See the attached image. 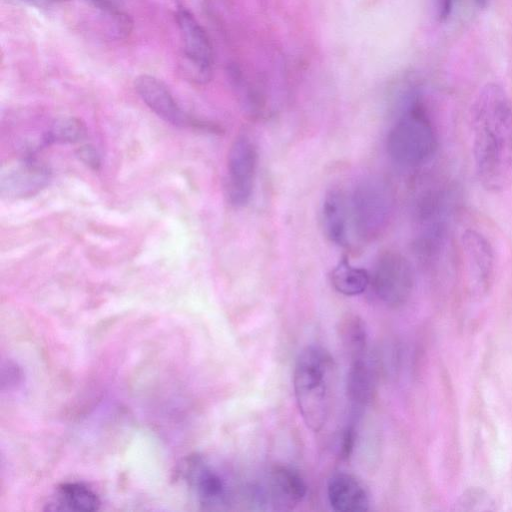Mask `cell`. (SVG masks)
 Returning a JSON list of instances; mask_svg holds the SVG:
<instances>
[{
  "label": "cell",
  "mask_w": 512,
  "mask_h": 512,
  "mask_svg": "<svg viewBox=\"0 0 512 512\" xmlns=\"http://www.w3.org/2000/svg\"><path fill=\"white\" fill-rule=\"evenodd\" d=\"M437 144V134L428 115L418 103H412L390 129L386 147L395 162L412 167L427 162Z\"/></svg>",
  "instance_id": "3957f363"
},
{
  "label": "cell",
  "mask_w": 512,
  "mask_h": 512,
  "mask_svg": "<svg viewBox=\"0 0 512 512\" xmlns=\"http://www.w3.org/2000/svg\"><path fill=\"white\" fill-rule=\"evenodd\" d=\"M327 497L331 508L338 512L367 511L370 505L369 494L363 483L345 472L330 477Z\"/></svg>",
  "instance_id": "7c38bea8"
},
{
  "label": "cell",
  "mask_w": 512,
  "mask_h": 512,
  "mask_svg": "<svg viewBox=\"0 0 512 512\" xmlns=\"http://www.w3.org/2000/svg\"><path fill=\"white\" fill-rule=\"evenodd\" d=\"M96 8L103 12H113L119 10L123 0H88Z\"/></svg>",
  "instance_id": "603a6c76"
},
{
  "label": "cell",
  "mask_w": 512,
  "mask_h": 512,
  "mask_svg": "<svg viewBox=\"0 0 512 512\" xmlns=\"http://www.w3.org/2000/svg\"><path fill=\"white\" fill-rule=\"evenodd\" d=\"M79 156L86 164L93 168H97L100 164L97 152L90 146L80 148Z\"/></svg>",
  "instance_id": "7402d4cb"
},
{
  "label": "cell",
  "mask_w": 512,
  "mask_h": 512,
  "mask_svg": "<svg viewBox=\"0 0 512 512\" xmlns=\"http://www.w3.org/2000/svg\"><path fill=\"white\" fill-rule=\"evenodd\" d=\"M472 150L477 178L491 193L512 185V103L497 84L478 93L472 107Z\"/></svg>",
  "instance_id": "6da1fadb"
},
{
  "label": "cell",
  "mask_w": 512,
  "mask_h": 512,
  "mask_svg": "<svg viewBox=\"0 0 512 512\" xmlns=\"http://www.w3.org/2000/svg\"><path fill=\"white\" fill-rule=\"evenodd\" d=\"M9 1H13V2H20V3H26V4H28V0H9Z\"/></svg>",
  "instance_id": "484cf974"
},
{
  "label": "cell",
  "mask_w": 512,
  "mask_h": 512,
  "mask_svg": "<svg viewBox=\"0 0 512 512\" xmlns=\"http://www.w3.org/2000/svg\"><path fill=\"white\" fill-rule=\"evenodd\" d=\"M355 439V426L354 424H350L349 426H347L342 436L340 455L343 459H347L348 457H350L354 448Z\"/></svg>",
  "instance_id": "ffe728a7"
},
{
  "label": "cell",
  "mask_w": 512,
  "mask_h": 512,
  "mask_svg": "<svg viewBox=\"0 0 512 512\" xmlns=\"http://www.w3.org/2000/svg\"><path fill=\"white\" fill-rule=\"evenodd\" d=\"M372 394V376L365 357L351 360L347 375V395L352 408L359 413Z\"/></svg>",
  "instance_id": "2e32d148"
},
{
  "label": "cell",
  "mask_w": 512,
  "mask_h": 512,
  "mask_svg": "<svg viewBox=\"0 0 512 512\" xmlns=\"http://www.w3.org/2000/svg\"><path fill=\"white\" fill-rule=\"evenodd\" d=\"M340 337L350 359L365 357L367 330L364 321L357 315H349L340 325Z\"/></svg>",
  "instance_id": "ac0fdd59"
},
{
  "label": "cell",
  "mask_w": 512,
  "mask_h": 512,
  "mask_svg": "<svg viewBox=\"0 0 512 512\" xmlns=\"http://www.w3.org/2000/svg\"><path fill=\"white\" fill-rule=\"evenodd\" d=\"M473 1H474V3H475L478 7L483 8V7H485V6H486V4H487V1H488V0H473Z\"/></svg>",
  "instance_id": "d4e9b609"
},
{
  "label": "cell",
  "mask_w": 512,
  "mask_h": 512,
  "mask_svg": "<svg viewBox=\"0 0 512 512\" xmlns=\"http://www.w3.org/2000/svg\"><path fill=\"white\" fill-rule=\"evenodd\" d=\"M307 493V485L301 474L286 465L272 466L264 482L254 491L259 505L272 510L285 511L295 508Z\"/></svg>",
  "instance_id": "9c48e42d"
},
{
  "label": "cell",
  "mask_w": 512,
  "mask_h": 512,
  "mask_svg": "<svg viewBox=\"0 0 512 512\" xmlns=\"http://www.w3.org/2000/svg\"><path fill=\"white\" fill-rule=\"evenodd\" d=\"M86 135L84 124L77 118L57 119L44 136L46 143H74Z\"/></svg>",
  "instance_id": "d6986e66"
},
{
  "label": "cell",
  "mask_w": 512,
  "mask_h": 512,
  "mask_svg": "<svg viewBox=\"0 0 512 512\" xmlns=\"http://www.w3.org/2000/svg\"><path fill=\"white\" fill-rule=\"evenodd\" d=\"M330 281L338 293L345 296H356L367 289L371 278L365 269L355 267L346 259H342L332 269Z\"/></svg>",
  "instance_id": "e0dca14e"
},
{
  "label": "cell",
  "mask_w": 512,
  "mask_h": 512,
  "mask_svg": "<svg viewBox=\"0 0 512 512\" xmlns=\"http://www.w3.org/2000/svg\"><path fill=\"white\" fill-rule=\"evenodd\" d=\"M333 376V358L323 347L309 345L298 355L293 371L294 396L304 423L314 432L329 418Z\"/></svg>",
  "instance_id": "7a4b0ae2"
},
{
  "label": "cell",
  "mask_w": 512,
  "mask_h": 512,
  "mask_svg": "<svg viewBox=\"0 0 512 512\" xmlns=\"http://www.w3.org/2000/svg\"><path fill=\"white\" fill-rule=\"evenodd\" d=\"M71 0H28V4L39 8L47 7L52 4L63 3Z\"/></svg>",
  "instance_id": "cb8c5ba5"
},
{
  "label": "cell",
  "mask_w": 512,
  "mask_h": 512,
  "mask_svg": "<svg viewBox=\"0 0 512 512\" xmlns=\"http://www.w3.org/2000/svg\"><path fill=\"white\" fill-rule=\"evenodd\" d=\"M183 479L198 504L205 510H226L232 502V488L224 473L208 458L192 455L182 468Z\"/></svg>",
  "instance_id": "5b68a950"
},
{
  "label": "cell",
  "mask_w": 512,
  "mask_h": 512,
  "mask_svg": "<svg viewBox=\"0 0 512 512\" xmlns=\"http://www.w3.org/2000/svg\"><path fill=\"white\" fill-rule=\"evenodd\" d=\"M98 495L82 483H64L55 491L47 509L52 511L90 512L100 507Z\"/></svg>",
  "instance_id": "5bb4252c"
},
{
  "label": "cell",
  "mask_w": 512,
  "mask_h": 512,
  "mask_svg": "<svg viewBox=\"0 0 512 512\" xmlns=\"http://www.w3.org/2000/svg\"><path fill=\"white\" fill-rule=\"evenodd\" d=\"M321 214L326 237L337 245H345L348 213L344 194L338 189L329 190L324 196Z\"/></svg>",
  "instance_id": "9a60e30c"
},
{
  "label": "cell",
  "mask_w": 512,
  "mask_h": 512,
  "mask_svg": "<svg viewBox=\"0 0 512 512\" xmlns=\"http://www.w3.org/2000/svg\"><path fill=\"white\" fill-rule=\"evenodd\" d=\"M378 298L385 304L397 307L411 295L414 275L410 262L397 251H385L375 265L372 278Z\"/></svg>",
  "instance_id": "52a82bcc"
},
{
  "label": "cell",
  "mask_w": 512,
  "mask_h": 512,
  "mask_svg": "<svg viewBox=\"0 0 512 512\" xmlns=\"http://www.w3.org/2000/svg\"><path fill=\"white\" fill-rule=\"evenodd\" d=\"M134 87L143 102L160 118L175 126L187 124V116L161 80L142 74L135 79Z\"/></svg>",
  "instance_id": "8fae6325"
},
{
  "label": "cell",
  "mask_w": 512,
  "mask_h": 512,
  "mask_svg": "<svg viewBox=\"0 0 512 512\" xmlns=\"http://www.w3.org/2000/svg\"><path fill=\"white\" fill-rule=\"evenodd\" d=\"M258 165L255 144L245 135L232 143L227 158V196L236 207L246 205L253 193Z\"/></svg>",
  "instance_id": "ba28073f"
},
{
  "label": "cell",
  "mask_w": 512,
  "mask_h": 512,
  "mask_svg": "<svg viewBox=\"0 0 512 512\" xmlns=\"http://www.w3.org/2000/svg\"><path fill=\"white\" fill-rule=\"evenodd\" d=\"M176 22L185 56L183 73L198 83L208 81L212 72L213 49L206 31L186 8L177 10Z\"/></svg>",
  "instance_id": "8992f818"
},
{
  "label": "cell",
  "mask_w": 512,
  "mask_h": 512,
  "mask_svg": "<svg viewBox=\"0 0 512 512\" xmlns=\"http://www.w3.org/2000/svg\"><path fill=\"white\" fill-rule=\"evenodd\" d=\"M392 204L391 192L383 180H362L351 199L352 220L358 236L364 240L379 237L388 225Z\"/></svg>",
  "instance_id": "277c9868"
},
{
  "label": "cell",
  "mask_w": 512,
  "mask_h": 512,
  "mask_svg": "<svg viewBox=\"0 0 512 512\" xmlns=\"http://www.w3.org/2000/svg\"><path fill=\"white\" fill-rule=\"evenodd\" d=\"M20 377L21 374L18 368L14 364L8 363L7 367H4L2 371V386L7 385L10 388L19 382Z\"/></svg>",
  "instance_id": "44dd1931"
},
{
  "label": "cell",
  "mask_w": 512,
  "mask_h": 512,
  "mask_svg": "<svg viewBox=\"0 0 512 512\" xmlns=\"http://www.w3.org/2000/svg\"><path fill=\"white\" fill-rule=\"evenodd\" d=\"M49 180L48 169L34 161H24L2 174L1 193L8 197L33 195Z\"/></svg>",
  "instance_id": "4fadbf2b"
},
{
  "label": "cell",
  "mask_w": 512,
  "mask_h": 512,
  "mask_svg": "<svg viewBox=\"0 0 512 512\" xmlns=\"http://www.w3.org/2000/svg\"><path fill=\"white\" fill-rule=\"evenodd\" d=\"M463 264L468 282L474 292H486L493 280L494 251L490 242L480 232L466 230L461 237Z\"/></svg>",
  "instance_id": "30bf717a"
}]
</instances>
